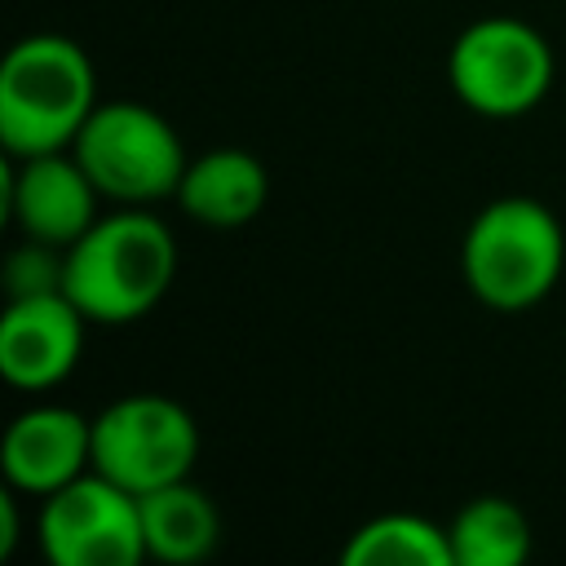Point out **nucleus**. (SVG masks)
<instances>
[{"label":"nucleus","mask_w":566,"mask_h":566,"mask_svg":"<svg viewBox=\"0 0 566 566\" xmlns=\"http://www.w3.org/2000/svg\"><path fill=\"white\" fill-rule=\"evenodd\" d=\"M177 279V239L164 217L124 208L97 217L71 248L62 292L88 323H133L150 314Z\"/></svg>","instance_id":"nucleus-1"},{"label":"nucleus","mask_w":566,"mask_h":566,"mask_svg":"<svg viewBox=\"0 0 566 566\" xmlns=\"http://www.w3.org/2000/svg\"><path fill=\"white\" fill-rule=\"evenodd\" d=\"M97 106L88 53L57 31L22 35L0 66V142L13 159L66 150Z\"/></svg>","instance_id":"nucleus-2"},{"label":"nucleus","mask_w":566,"mask_h":566,"mask_svg":"<svg viewBox=\"0 0 566 566\" xmlns=\"http://www.w3.org/2000/svg\"><path fill=\"white\" fill-rule=\"evenodd\" d=\"M566 270V230L531 195H504L473 212L460 239V274L491 310L539 305Z\"/></svg>","instance_id":"nucleus-3"},{"label":"nucleus","mask_w":566,"mask_h":566,"mask_svg":"<svg viewBox=\"0 0 566 566\" xmlns=\"http://www.w3.org/2000/svg\"><path fill=\"white\" fill-rule=\"evenodd\" d=\"M71 150L102 190V199H115L124 208L177 195L190 164L181 133L155 106L128 97L97 102Z\"/></svg>","instance_id":"nucleus-4"},{"label":"nucleus","mask_w":566,"mask_h":566,"mask_svg":"<svg viewBox=\"0 0 566 566\" xmlns=\"http://www.w3.org/2000/svg\"><path fill=\"white\" fill-rule=\"evenodd\" d=\"M451 93L486 119H517L553 88V49L539 27L495 13L469 22L447 53Z\"/></svg>","instance_id":"nucleus-5"},{"label":"nucleus","mask_w":566,"mask_h":566,"mask_svg":"<svg viewBox=\"0 0 566 566\" xmlns=\"http://www.w3.org/2000/svg\"><path fill=\"white\" fill-rule=\"evenodd\" d=\"M199 455L195 416L155 389L119 394L93 416V469L133 495L190 478Z\"/></svg>","instance_id":"nucleus-6"},{"label":"nucleus","mask_w":566,"mask_h":566,"mask_svg":"<svg viewBox=\"0 0 566 566\" xmlns=\"http://www.w3.org/2000/svg\"><path fill=\"white\" fill-rule=\"evenodd\" d=\"M35 535L53 566H137L146 557L137 495L97 469L40 495Z\"/></svg>","instance_id":"nucleus-7"},{"label":"nucleus","mask_w":566,"mask_h":566,"mask_svg":"<svg viewBox=\"0 0 566 566\" xmlns=\"http://www.w3.org/2000/svg\"><path fill=\"white\" fill-rule=\"evenodd\" d=\"M84 327L88 318L66 292L9 296L0 314V376L27 394L62 385L84 354Z\"/></svg>","instance_id":"nucleus-8"},{"label":"nucleus","mask_w":566,"mask_h":566,"mask_svg":"<svg viewBox=\"0 0 566 566\" xmlns=\"http://www.w3.org/2000/svg\"><path fill=\"white\" fill-rule=\"evenodd\" d=\"M93 469V420L62 402L18 411L0 438V473L22 495H49Z\"/></svg>","instance_id":"nucleus-9"},{"label":"nucleus","mask_w":566,"mask_h":566,"mask_svg":"<svg viewBox=\"0 0 566 566\" xmlns=\"http://www.w3.org/2000/svg\"><path fill=\"white\" fill-rule=\"evenodd\" d=\"M102 190L75 159V150H44L18 159L9 177V212L27 239L71 248L102 212Z\"/></svg>","instance_id":"nucleus-10"},{"label":"nucleus","mask_w":566,"mask_h":566,"mask_svg":"<svg viewBox=\"0 0 566 566\" xmlns=\"http://www.w3.org/2000/svg\"><path fill=\"white\" fill-rule=\"evenodd\" d=\"M270 195L265 164L239 146H217L186 164V177L177 186V203L190 221L212 230L248 226Z\"/></svg>","instance_id":"nucleus-11"},{"label":"nucleus","mask_w":566,"mask_h":566,"mask_svg":"<svg viewBox=\"0 0 566 566\" xmlns=\"http://www.w3.org/2000/svg\"><path fill=\"white\" fill-rule=\"evenodd\" d=\"M142 504V535H146V557L168 562V566H195L203 562L217 539H221V513L203 486L190 478L164 482L146 495Z\"/></svg>","instance_id":"nucleus-12"},{"label":"nucleus","mask_w":566,"mask_h":566,"mask_svg":"<svg viewBox=\"0 0 566 566\" xmlns=\"http://www.w3.org/2000/svg\"><path fill=\"white\" fill-rule=\"evenodd\" d=\"M451 557L455 566H522L531 557V517L509 495H473L451 522Z\"/></svg>","instance_id":"nucleus-13"},{"label":"nucleus","mask_w":566,"mask_h":566,"mask_svg":"<svg viewBox=\"0 0 566 566\" xmlns=\"http://www.w3.org/2000/svg\"><path fill=\"white\" fill-rule=\"evenodd\" d=\"M345 566H455L451 535L420 513H376L349 531L340 548Z\"/></svg>","instance_id":"nucleus-14"},{"label":"nucleus","mask_w":566,"mask_h":566,"mask_svg":"<svg viewBox=\"0 0 566 566\" xmlns=\"http://www.w3.org/2000/svg\"><path fill=\"white\" fill-rule=\"evenodd\" d=\"M18 495L22 491H13L4 482V491H0V557H9L18 548Z\"/></svg>","instance_id":"nucleus-15"}]
</instances>
